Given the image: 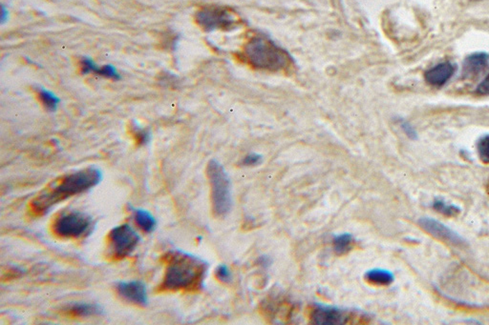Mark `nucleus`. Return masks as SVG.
Masks as SVG:
<instances>
[{
  "label": "nucleus",
  "mask_w": 489,
  "mask_h": 325,
  "mask_svg": "<svg viewBox=\"0 0 489 325\" xmlns=\"http://www.w3.org/2000/svg\"><path fill=\"white\" fill-rule=\"evenodd\" d=\"M165 276L159 286L160 292L198 291L203 286L208 263L185 252H170L163 257Z\"/></svg>",
  "instance_id": "obj_1"
},
{
  "label": "nucleus",
  "mask_w": 489,
  "mask_h": 325,
  "mask_svg": "<svg viewBox=\"0 0 489 325\" xmlns=\"http://www.w3.org/2000/svg\"><path fill=\"white\" fill-rule=\"evenodd\" d=\"M100 169L91 167L69 174L45 188L31 203V211L36 216L47 213L53 206L78 194L87 192L102 181Z\"/></svg>",
  "instance_id": "obj_2"
},
{
  "label": "nucleus",
  "mask_w": 489,
  "mask_h": 325,
  "mask_svg": "<svg viewBox=\"0 0 489 325\" xmlns=\"http://www.w3.org/2000/svg\"><path fill=\"white\" fill-rule=\"evenodd\" d=\"M244 57L257 70L281 72L294 64L292 55L269 37L257 35L247 42Z\"/></svg>",
  "instance_id": "obj_3"
},
{
  "label": "nucleus",
  "mask_w": 489,
  "mask_h": 325,
  "mask_svg": "<svg viewBox=\"0 0 489 325\" xmlns=\"http://www.w3.org/2000/svg\"><path fill=\"white\" fill-rule=\"evenodd\" d=\"M206 175L211 185L213 215L223 218L228 215L233 207L231 180L224 166L216 160H209L206 166Z\"/></svg>",
  "instance_id": "obj_4"
},
{
  "label": "nucleus",
  "mask_w": 489,
  "mask_h": 325,
  "mask_svg": "<svg viewBox=\"0 0 489 325\" xmlns=\"http://www.w3.org/2000/svg\"><path fill=\"white\" fill-rule=\"evenodd\" d=\"M90 216L79 211H69L57 216L53 223V232L62 239H80L89 235L93 229Z\"/></svg>",
  "instance_id": "obj_5"
},
{
  "label": "nucleus",
  "mask_w": 489,
  "mask_h": 325,
  "mask_svg": "<svg viewBox=\"0 0 489 325\" xmlns=\"http://www.w3.org/2000/svg\"><path fill=\"white\" fill-rule=\"evenodd\" d=\"M196 21L206 32L229 30L235 26L237 20L233 12L220 6H206L199 10Z\"/></svg>",
  "instance_id": "obj_6"
},
{
  "label": "nucleus",
  "mask_w": 489,
  "mask_h": 325,
  "mask_svg": "<svg viewBox=\"0 0 489 325\" xmlns=\"http://www.w3.org/2000/svg\"><path fill=\"white\" fill-rule=\"evenodd\" d=\"M364 321L360 319L359 315L352 313L348 310L339 307L328 306H314L309 312L310 324L317 325H341L357 324V322Z\"/></svg>",
  "instance_id": "obj_7"
},
{
  "label": "nucleus",
  "mask_w": 489,
  "mask_h": 325,
  "mask_svg": "<svg viewBox=\"0 0 489 325\" xmlns=\"http://www.w3.org/2000/svg\"><path fill=\"white\" fill-rule=\"evenodd\" d=\"M111 252L116 259L130 256L140 243V236L128 224L113 228L108 235Z\"/></svg>",
  "instance_id": "obj_8"
},
{
  "label": "nucleus",
  "mask_w": 489,
  "mask_h": 325,
  "mask_svg": "<svg viewBox=\"0 0 489 325\" xmlns=\"http://www.w3.org/2000/svg\"><path fill=\"white\" fill-rule=\"evenodd\" d=\"M418 223L426 233L434 236L435 239L443 241V243L459 247V248H465L468 246V241L460 234L435 219L425 216V218H420L418 221Z\"/></svg>",
  "instance_id": "obj_9"
},
{
  "label": "nucleus",
  "mask_w": 489,
  "mask_h": 325,
  "mask_svg": "<svg viewBox=\"0 0 489 325\" xmlns=\"http://www.w3.org/2000/svg\"><path fill=\"white\" fill-rule=\"evenodd\" d=\"M116 290L121 298L131 304L139 306H148V292L143 282L138 281L118 282Z\"/></svg>",
  "instance_id": "obj_10"
},
{
  "label": "nucleus",
  "mask_w": 489,
  "mask_h": 325,
  "mask_svg": "<svg viewBox=\"0 0 489 325\" xmlns=\"http://www.w3.org/2000/svg\"><path fill=\"white\" fill-rule=\"evenodd\" d=\"M456 72L455 65L451 62H442L426 71L425 79L432 86L441 87L450 82Z\"/></svg>",
  "instance_id": "obj_11"
},
{
  "label": "nucleus",
  "mask_w": 489,
  "mask_h": 325,
  "mask_svg": "<svg viewBox=\"0 0 489 325\" xmlns=\"http://www.w3.org/2000/svg\"><path fill=\"white\" fill-rule=\"evenodd\" d=\"M80 70L82 74H95L113 80H121L120 73L117 68L111 64L103 65L102 67L98 66L94 60L91 57H85L80 60Z\"/></svg>",
  "instance_id": "obj_12"
},
{
  "label": "nucleus",
  "mask_w": 489,
  "mask_h": 325,
  "mask_svg": "<svg viewBox=\"0 0 489 325\" xmlns=\"http://www.w3.org/2000/svg\"><path fill=\"white\" fill-rule=\"evenodd\" d=\"M489 55L486 53H475L466 57L463 64V77L470 79L480 75L488 68Z\"/></svg>",
  "instance_id": "obj_13"
},
{
  "label": "nucleus",
  "mask_w": 489,
  "mask_h": 325,
  "mask_svg": "<svg viewBox=\"0 0 489 325\" xmlns=\"http://www.w3.org/2000/svg\"><path fill=\"white\" fill-rule=\"evenodd\" d=\"M65 315L73 317H89L99 316L103 313L102 307L87 302H75L64 309Z\"/></svg>",
  "instance_id": "obj_14"
},
{
  "label": "nucleus",
  "mask_w": 489,
  "mask_h": 325,
  "mask_svg": "<svg viewBox=\"0 0 489 325\" xmlns=\"http://www.w3.org/2000/svg\"><path fill=\"white\" fill-rule=\"evenodd\" d=\"M365 281L375 286H389L395 281V276L387 269H370L364 274Z\"/></svg>",
  "instance_id": "obj_15"
},
{
  "label": "nucleus",
  "mask_w": 489,
  "mask_h": 325,
  "mask_svg": "<svg viewBox=\"0 0 489 325\" xmlns=\"http://www.w3.org/2000/svg\"><path fill=\"white\" fill-rule=\"evenodd\" d=\"M131 210L133 212L136 223L143 232L151 233L155 230L157 221L152 214L142 208H132Z\"/></svg>",
  "instance_id": "obj_16"
},
{
  "label": "nucleus",
  "mask_w": 489,
  "mask_h": 325,
  "mask_svg": "<svg viewBox=\"0 0 489 325\" xmlns=\"http://www.w3.org/2000/svg\"><path fill=\"white\" fill-rule=\"evenodd\" d=\"M355 243V238L352 234L344 233L335 236L332 247L337 255L344 256L354 249Z\"/></svg>",
  "instance_id": "obj_17"
},
{
  "label": "nucleus",
  "mask_w": 489,
  "mask_h": 325,
  "mask_svg": "<svg viewBox=\"0 0 489 325\" xmlns=\"http://www.w3.org/2000/svg\"><path fill=\"white\" fill-rule=\"evenodd\" d=\"M39 98L42 105L48 112H55L59 108L60 100L51 91L40 88L39 91Z\"/></svg>",
  "instance_id": "obj_18"
},
{
  "label": "nucleus",
  "mask_w": 489,
  "mask_h": 325,
  "mask_svg": "<svg viewBox=\"0 0 489 325\" xmlns=\"http://www.w3.org/2000/svg\"><path fill=\"white\" fill-rule=\"evenodd\" d=\"M432 207L438 213L448 216V218H454V216L460 215L461 213V208L458 205L447 203L440 198H435L432 203Z\"/></svg>",
  "instance_id": "obj_19"
},
{
  "label": "nucleus",
  "mask_w": 489,
  "mask_h": 325,
  "mask_svg": "<svg viewBox=\"0 0 489 325\" xmlns=\"http://www.w3.org/2000/svg\"><path fill=\"white\" fill-rule=\"evenodd\" d=\"M131 133H132L133 138L139 146L148 145L150 142V131L143 128L137 122H133L131 124Z\"/></svg>",
  "instance_id": "obj_20"
},
{
  "label": "nucleus",
  "mask_w": 489,
  "mask_h": 325,
  "mask_svg": "<svg viewBox=\"0 0 489 325\" xmlns=\"http://www.w3.org/2000/svg\"><path fill=\"white\" fill-rule=\"evenodd\" d=\"M478 156L486 165H489V135L481 138L477 143Z\"/></svg>",
  "instance_id": "obj_21"
},
{
  "label": "nucleus",
  "mask_w": 489,
  "mask_h": 325,
  "mask_svg": "<svg viewBox=\"0 0 489 325\" xmlns=\"http://www.w3.org/2000/svg\"><path fill=\"white\" fill-rule=\"evenodd\" d=\"M215 277L219 281L223 282V284H231L233 281V274L226 264H220L217 266L215 270Z\"/></svg>",
  "instance_id": "obj_22"
},
{
  "label": "nucleus",
  "mask_w": 489,
  "mask_h": 325,
  "mask_svg": "<svg viewBox=\"0 0 489 325\" xmlns=\"http://www.w3.org/2000/svg\"><path fill=\"white\" fill-rule=\"evenodd\" d=\"M398 123H399L400 127L402 128L403 133L407 136L411 140H417L418 133L415 128L410 122H408L404 118H398Z\"/></svg>",
  "instance_id": "obj_23"
},
{
  "label": "nucleus",
  "mask_w": 489,
  "mask_h": 325,
  "mask_svg": "<svg viewBox=\"0 0 489 325\" xmlns=\"http://www.w3.org/2000/svg\"><path fill=\"white\" fill-rule=\"evenodd\" d=\"M263 160V157L260 154L257 153H249L248 155L244 156L243 160H242V165L248 166V167H251V166H256L260 165Z\"/></svg>",
  "instance_id": "obj_24"
},
{
  "label": "nucleus",
  "mask_w": 489,
  "mask_h": 325,
  "mask_svg": "<svg viewBox=\"0 0 489 325\" xmlns=\"http://www.w3.org/2000/svg\"><path fill=\"white\" fill-rule=\"evenodd\" d=\"M477 93L480 95H489V75L478 85Z\"/></svg>",
  "instance_id": "obj_25"
},
{
  "label": "nucleus",
  "mask_w": 489,
  "mask_h": 325,
  "mask_svg": "<svg viewBox=\"0 0 489 325\" xmlns=\"http://www.w3.org/2000/svg\"><path fill=\"white\" fill-rule=\"evenodd\" d=\"M8 17H9V12L8 10L5 8L4 5H2L1 6V16H0V20H1V24H4L5 22L8 20Z\"/></svg>",
  "instance_id": "obj_26"
},
{
  "label": "nucleus",
  "mask_w": 489,
  "mask_h": 325,
  "mask_svg": "<svg viewBox=\"0 0 489 325\" xmlns=\"http://www.w3.org/2000/svg\"><path fill=\"white\" fill-rule=\"evenodd\" d=\"M486 192H488V195H489V180H488V185H486Z\"/></svg>",
  "instance_id": "obj_27"
}]
</instances>
